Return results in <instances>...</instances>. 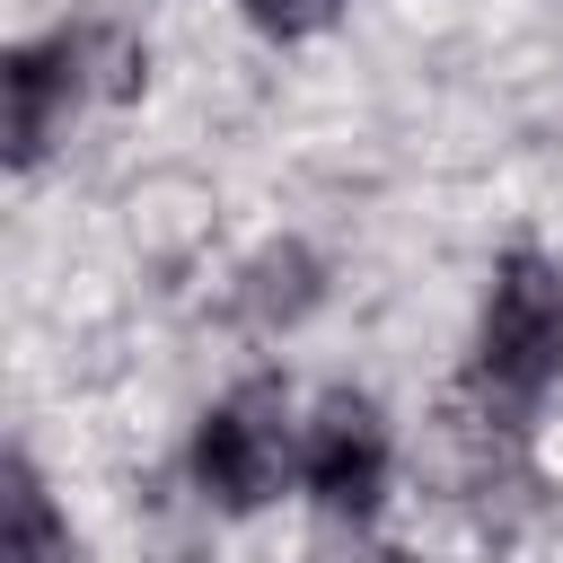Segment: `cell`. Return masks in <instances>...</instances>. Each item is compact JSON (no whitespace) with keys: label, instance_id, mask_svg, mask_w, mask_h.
<instances>
[{"label":"cell","instance_id":"6da1fadb","mask_svg":"<svg viewBox=\"0 0 563 563\" xmlns=\"http://www.w3.org/2000/svg\"><path fill=\"white\" fill-rule=\"evenodd\" d=\"M299 475V422L282 378H238L202 422H194V484L220 510H264L282 484Z\"/></svg>","mask_w":563,"mask_h":563},{"label":"cell","instance_id":"8992f818","mask_svg":"<svg viewBox=\"0 0 563 563\" xmlns=\"http://www.w3.org/2000/svg\"><path fill=\"white\" fill-rule=\"evenodd\" d=\"M0 563H79V537L53 510L26 449H9V466H0Z\"/></svg>","mask_w":563,"mask_h":563},{"label":"cell","instance_id":"ba28073f","mask_svg":"<svg viewBox=\"0 0 563 563\" xmlns=\"http://www.w3.org/2000/svg\"><path fill=\"white\" fill-rule=\"evenodd\" d=\"M264 35H317V26H334V9L343 0H238Z\"/></svg>","mask_w":563,"mask_h":563},{"label":"cell","instance_id":"7a4b0ae2","mask_svg":"<svg viewBox=\"0 0 563 563\" xmlns=\"http://www.w3.org/2000/svg\"><path fill=\"white\" fill-rule=\"evenodd\" d=\"M475 378L537 405L563 378V273L537 246H510L493 264L484 317H475Z\"/></svg>","mask_w":563,"mask_h":563},{"label":"cell","instance_id":"9c48e42d","mask_svg":"<svg viewBox=\"0 0 563 563\" xmlns=\"http://www.w3.org/2000/svg\"><path fill=\"white\" fill-rule=\"evenodd\" d=\"M361 563H413V554H361Z\"/></svg>","mask_w":563,"mask_h":563},{"label":"cell","instance_id":"5b68a950","mask_svg":"<svg viewBox=\"0 0 563 563\" xmlns=\"http://www.w3.org/2000/svg\"><path fill=\"white\" fill-rule=\"evenodd\" d=\"M317 299H325V264H317V246H299V238L255 246L246 273H238V317H246L255 334H290V325H308Z\"/></svg>","mask_w":563,"mask_h":563},{"label":"cell","instance_id":"3957f363","mask_svg":"<svg viewBox=\"0 0 563 563\" xmlns=\"http://www.w3.org/2000/svg\"><path fill=\"white\" fill-rule=\"evenodd\" d=\"M387 466H396L387 413H378L361 387H325L317 413L299 422V484L317 493V510L361 528V519L378 510V493H387Z\"/></svg>","mask_w":563,"mask_h":563},{"label":"cell","instance_id":"277c9868","mask_svg":"<svg viewBox=\"0 0 563 563\" xmlns=\"http://www.w3.org/2000/svg\"><path fill=\"white\" fill-rule=\"evenodd\" d=\"M0 88H9V167L35 176L44 150L62 141L70 106L88 97V26H53V35H35V44H9Z\"/></svg>","mask_w":563,"mask_h":563},{"label":"cell","instance_id":"52a82bcc","mask_svg":"<svg viewBox=\"0 0 563 563\" xmlns=\"http://www.w3.org/2000/svg\"><path fill=\"white\" fill-rule=\"evenodd\" d=\"M141 79H150V44L123 18H97L88 26V88L97 97H141Z\"/></svg>","mask_w":563,"mask_h":563}]
</instances>
